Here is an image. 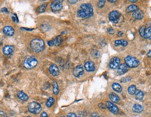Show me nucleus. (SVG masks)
<instances>
[{
    "label": "nucleus",
    "mask_w": 151,
    "mask_h": 117,
    "mask_svg": "<svg viewBox=\"0 0 151 117\" xmlns=\"http://www.w3.org/2000/svg\"><path fill=\"white\" fill-rule=\"evenodd\" d=\"M2 11L5 12V13H8V10L6 8H3V9H2Z\"/></svg>",
    "instance_id": "79ce46f5"
},
{
    "label": "nucleus",
    "mask_w": 151,
    "mask_h": 117,
    "mask_svg": "<svg viewBox=\"0 0 151 117\" xmlns=\"http://www.w3.org/2000/svg\"><path fill=\"white\" fill-rule=\"evenodd\" d=\"M139 9H138V6H136V5H130L129 6L127 9H126V12H128V13H130V12H134L137 11V10Z\"/></svg>",
    "instance_id": "a878e982"
},
{
    "label": "nucleus",
    "mask_w": 151,
    "mask_h": 117,
    "mask_svg": "<svg viewBox=\"0 0 151 117\" xmlns=\"http://www.w3.org/2000/svg\"><path fill=\"white\" fill-rule=\"evenodd\" d=\"M128 70H129V67L125 63H122L117 68V73L118 75H123V74L127 73Z\"/></svg>",
    "instance_id": "4468645a"
},
{
    "label": "nucleus",
    "mask_w": 151,
    "mask_h": 117,
    "mask_svg": "<svg viewBox=\"0 0 151 117\" xmlns=\"http://www.w3.org/2000/svg\"><path fill=\"white\" fill-rule=\"evenodd\" d=\"M38 64V60L34 56H27L24 60L23 66L26 69H31Z\"/></svg>",
    "instance_id": "7ed1b4c3"
},
{
    "label": "nucleus",
    "mask_w": 151,
    "mask_h": 117,
    "mask_svg": "<svg viewBox=\"0 0 151 117\" xmlns=\"http://www.w3.org/2000/svg\"><path fill=\"white\" fill-rule=\"evenodd\" d=\"M108 31V33L111 34H114V31H113V29L112 28L108 29V31Z\"/></svg>",
    "instance_id": "58836bf2"
},
{
    "label": "nucleus",
    "mask_w": 151,
    "mask_h": 117,
    "mask_svg": "<svg viewBox=\"0 0 151 117\" xmlns=\"http://www.w3.org/2000/svg\"><path fill=\"white\" fill-rule=\"evenodd\" d=\"M99 107L100 108H101L102 110H104L105 108L106 107V105H104V104L103 103H100L99 104Z\"/></svg>",
    "instance_id": "f704fd0d"
},
{
    "label": "nucleus",
    "mask_w": 151,
    "mask_h": 117,
    "mask_svg": "<svg viewBox=\"0 0 151 117\" xmlns=\"http://www.w3.org/2000/svg\"><path fill=\"white\" fill-rule=\"evenodd\" d=\"M109 2H111V3L116 2V0H109Z\"/></svg>",
    "instance_id": "49530a36"
},
{
    "label": "nucleus",
    "mask_w": 151,
    "mask_h": 117,
    "mask_svg": "<svg viewBox=\"0 0 151 117\" xmlns=\"http://www.w3.org/2000/svg\"><path fill=\"white\" fill-rule=\"evenodd\" d=\"M109 99L113 103H118L120 102V98H119V96L118 95H116V94H114V93H111V94H109Z\"/></svg>",
    "instance_id": "6ab92c4d"
},
{
    "label": "nucleus",
    "mask_w": 151,
    "mask_h": 117,
    "mask_svg": "<svg viewBox=\"0 0 151 117\" xmlns=\"http://www.w3.org/2000/svg\"><path fill=\"white\" fill-rule=\"evenodd\" d=\"M70 4H75V3L77 2V0H75V1H73V0H68V1Z\"/></svg>",
    "instance_id": "a19ab883"
},
{
    "label": "nucleus",
    "mask_w": 151,
    "mask_h": 117,
    "mask_svg": "<svg viewBox=\"0 0 151 117\" xmlns=\"http://www.w3.org/2000/svg\"><path fill=\"white\" fill-rule=\"evenodd\" d=\"M30 47L35 52H40L45 48V43L40 38H35L30 43Z\"/></svg>",
    "instance_id": "f03ea898"
},
{
    "label": "nucleus",
    "mask_w": 151,
    "mask_h": 117,
    "mask_svg": "<svg viewBox=\"0 0 151 117\" xmlns=\"http://www.w3.org/2000/svg\"><path fill=\"white\" fill-rule=\"evenodd\" d=\"M144 92H142L141 90H137L136 94H135V97H136V99L137 100H139V101H141L144 98Z\"/></svg>",
    "instance_id": "b1692460"
},
{
    "label": "nucleus",
    "mask_w": 151,
    "mask_h": 117,
    "mask_svg": "<svg viewBox=\"0 0 151 117\" xmlns=\"http://www.w3.org/2000/svg\"><path fill=\"white\" fill-rule=\"evenodd\" d=\"M105 2H106L104 1V0H100V1H99L98 3H97V6L99 8H102L104 6V4H105Z\"/></svg>",
    "instance_id": "473e14b6"
},
{
    "label": "nucleus",
    "mask_w": 151,
    "mask_h": 117,
    "mask_svg": "<svg viewBox=\"0 0 151 117\" xmlns=\"http://www.w3.org/2000/svg\"><path fill=\"white\" fill-rule=\"evenodd\" d=\"M84 67L82 65H79V66H76L73 70L74 76L76 77H80L81 75H82L84 74Z\"/></svg>",
    "instance_id": "f8f14e48"
},
{
    "label": "nucleus",
    "mask_w": 151,
    "mask_h": 117,
    "mask_svg": "<svg viewBox=\"0 0 151 117\" xmlns=\"http://www.w3.org/2000/svg\"><path fill=\"white\" fill-rule=\"evenodd\" d=\"M84 68L88 72H93L95 70V66L94 63L91 61H86L84 63Z\"/></svg>",
    "instance_id": "dca6fc26"
},
{
    "label": "nucleus",
    "mask_w": 151,
    "mask_h": 117,
    "mask_svg": "<svg viewBox=\"0 0 151 117\" xmlns=\"http://www.w3.org/2000/svg\"><path fill=\"white\" fill-rule=\"evenodd\" d=\"M114 45L115 46H119V45H122V46H127L128 45V41L125 40H123V39H121V40H115L114 42Z\"/></svg>",
    "instance_id": "4be33fe9"
},
{
    "label": "nucleus",
    "mask_w": 151,
    "mask_h": 117,
    "mask_svg": "<svg viewBox=\"0 0 151 117\" xmlns=\"http://www.w3.org/2000/svg\"><path fill=\"white\" fill-rule=\"evenodd\" d=\"M13 22H18L17 18L16 15L15 14H13Z\"/></svg>",
    "instance_id": "e433bc0d"
},
{
    "label": "nucleus",
    "mask_w": 151,
    "mask_h": 117,
    "mask_svg": "<svg viewBox=\"0 0 151 117\" xmlns=\"http://www.w3.org/2000/svg\"><path fill=\"white\" fill-rule=\"evenodd\" d=\"M14 52V47L12 45H6L3 47V53L6 56H11Z\"/></svg>",
    "instance_id": "9b49d317"
},
{
    "label": "nucleus",
    "mask_w": 151,
    "mask_h": 117,
    "mask_svg": "<svg viewBox=\"0 0 151 117\" xmlns=\"http://www.w3.org/2000/svg\"><path fill=\"white\" fill-rule=\"evenodd\" d=\"M41 106L39 103H36V102H31L28 105V110L29 112L34 114H37L41 111Z\"/></svg>",
    "instance_id": "39448f33"
},
{
    "label": "nucleus",
    "mask_w": 151,
    "mask_h": 117,
    "mask_svg": "<svg viewBox=\"0 0 151 117\" xmlns=\"http://www.w3.org/2000/svg\"><path fill=\"white\" fill-rule=\"evenodd\" d=\"M67 117H77V116L75 113H69L67 115Z\"/></svg>",
    "instance_id": "c9c22d12"
},
{
    "label": "nucleus",
    "mask_w": 151,
    "mask_h": 117,
    "mask_svg": "<svg viewBox=\"0 0 151 117\" xmlns=\"http://www.w3.org/2000/svg\"><path fill=\"white\" fill-rule=\"evenodd\" d=\"M111 87H112V89H113V91L117 92V93H120V92L122 91V90H123L122 87L120 86V84H118V83H116V82L113 83Z\"/></svg>",
    "instance_id": "412c9836"
},
{
    "label": "nucleus",
    "mask_w": 151,
    "mask_h": 117,
    "mask_svg": "<svg viewBox=\"0 0 151 117\" xmlns=\"http://www.w3.org/2000/svg\"><path fill=\"white\" fill-rule=\"evenodd\" d=\"M91 54H92V56L94 57V58H98L100 56V52L99 51H97V50H93L92 51V53H91Z\"/></svg>",
    "instance_id": "2f4dec72"
},
{
    "label": "nucleus",
    "mask_w": 151,
    "mask_h": 117,
    "mask_svg": "<svg viewBox=\"0 0 151 117\" xmlns=\"http://www.w3.org/2000/svg\"><path fill=\"white\" fill-rule=\"evenodd\" d=\"M47 3H45V4H43L42 5H40V6H38L37 8V12L38 13H44L45 11V10L47 9Z\"/></svg>",
    "instance_id": "5701e85b"
},
{
    "label": "nucleus",
    "mask_w": 151,
    "mask_h": 117,
    "mask_svg": "<svg viewBox=\"0 0 151 117\" xmlns=\"http://www.w3.org/2000/svg\"><path fill=\"white\" fill-rule=\"evenodd\" d=\"M52 85H53V94H54V95H57L59 92V85H58V84H57V82L56 81L53 82Z\"/></svg>",
    "instance_id": "393cba45"
},
{
    "label": "nucleus",
    "mask_w": 151,
    "mask_h": 117,
    "mask_svg": "<svg viewBox=\"0 0 151 117\" xmlns=\"http://www.w3.org/2000/svg\"><path fill=\"white\" fill-rule=\"evenodd\" d=\"M3 32L5 35L8 36H12L14 34V29L11 26H6L3 28Z\"/></svg>",
    "instance_id": "2eb2a0df"
},
{
    "label": "nucleus",
    "mask_w": 151,
    "mask_h": 117,
    "mask_svg": "<svg viewBox=\"0 0 151 117\" xmlns=\"http://www.w3.org/2000/svg\"><path fill=\"white\" fill-rule=\"evenodd\" d=\"M63 42V38H62L61 36H58L57 37H56L54 39L52 40H49L47 42V45L52 47V46H58L59 45L61 44V43Z\"/></svg>",
    "instance_id": "0eeeda50"
},
{
    "label": "nucleus",
    "mask_w": 151,
    "mask_h": 117,
    "mask_svg": "<svg viewBox=\"0 0 151 117\" xmlns=\"http://www.w3.org/2000/svg\"><path fill=\"white\" fill-rule=\"evenodd\" d=\"M120 58L118 57H113L109 61V68L111 69H116L120 65Z\"/></svg>",
    "instance_id": "6e6552de"
},
{
    "label": "nucleus",
    "mask_w": 151,
    "mask_h": 117,
    "mask_svg": "<svg viewBox=\"0 0 151 117\" xmlns=\"http://www.w3.org/2000/svg\"><path fill=\"white\" fill-rule=\"evenodd\" d=\"M132 16H133V18H135V19H137V20H141L144 18V12L142 11L141 10L138 9L137 11L133 13Z\"/></svg>",
    "instance_id": "f3484780"
},
{
    "label": "nucleus",
    "mask_w": 151,
    "mask_h": 117,
    "mask_svg": "<svg viewBox=\"0 0 151 117\" xmlns=\"http://www.w3.org/2000/svg\"><path fill=\"white\" fill-rule=\"evenodd\" d=\"M49 71H50V74L52 76H54V77L55 76H58L59 75V73H60L59 68L57 67L56 64H51V66L49 68Z\"/></svg>",
    "instance_id": "ddd939ff"
},
{
    "label": "nucleus",
    "mask_w": 151,
    "mask_h": 117,
    "mask_svg": "<svg viewBox=\"0 0 151 117\" xmlns=\"http://www.w3.org/2000/svg\"><path fill=\"white\" fill-rule=\"evenodd\" d=\"M40 29H41V30L43 31H47L50 29V27L49 26V24H47L46 23H43L41 24L40 26Z\"/></svg>",
    "instance_id": "c756f323"
},
{
    "label": "nucleus",
    "mask_w": 151,
    "mask_h": 117,
    "mask_svg": "<svg viewBox=\"0 0 151 117\" xmlns=\"http://www.w3.org/2000/svg\"><path fill=\"white\" fill-rule=\"evenodd\" d=\"M120 17V13L117 11H113L109 15V19L111 22H116Z\"/></svg>",
    "instance_id": "9d476101"
},
{
    "label": "nucleus",
    "mask_w": 151,
    "mask_h": 117,
    "mask_svg": "<svg viewBox=\"0 0 151 117\" xmlns=\"http://www.w3.org/2000/svg\"><path fill=\"white\" fill-rule=\"evenodd\" d=\"M17 98H18L19 99H20L21 101H28L29 96H27L24 92L22 91H20L17 92Z\"/></svg>",
    "instance_id": "a211bd4d"
},
{
    "label": "nucleus",
    "mask_w": 151,
    "mask_h": 117,
    "mask_svg": "<svg viewBox=\"0 0 151 117\" xmlns=\"http://www.w3.org/2000/svg\"><path fill=\"white\" fill-rule=\"evenodd\" d=\"M145 38L151 40V27H149L146 30L145 32Z\"/></svg>",
    "instance_id": "c85d7f7f"
},
{
    "label": "nucleus",
    "mask_w": 151,
    "mask_h": 117,
    "mask_svg": "<svg viewBox=\"0 0 151 117\" xmlns=\"http://www.w3.org/2000/svg\"><path fill=\"white\" fill-rule=\"evenodd\" d=\"M139 34L140 36L143 38H145V32H146V27L145 26H142L139 29Z\"/></svg>",
    "instance_id": "7c9ffc66"
},
{
    "label": "nucleus",
    "mask_w": 151,
    "mask_h": 117,
    "mask_svg": "<svg viewBox=\"0 0 151 117\" xmlns=\"http://www.w3.org/2000/svg\"><path fill=\"white\" fill-rule=\"evenodd\" d=\"M123 33L122 32V31H119V32L118 33V36H123Z\"/></svg>",
    "instance_id": "a18cd8bd"
},
{
    "label": "nucleus",
    "mask_w": 151,
    "mask_h": 117,
    "mask_svg": "<svg viewBox=\"0 0 151 117\" xmlns=\"http://www.w3.org/2000/svg\"><path fill=\"white\" fill-rule=\"evenodd\" d=\"M132 110L135 112L140 113L144 110V107H143V106H141L139 104H135L133 107H132Z\"/></svg>",
    "instance_id": "aec40b11"
},
{
    "label": "nucleus",
    "mask_w": 151,
    "mask_h": 117,
    "mask_svg": "<svg viewBox=\"0 0 151 117\" xmlns=\"http://www.w3.org/2000/svg\"><path fill=\"white\" fill-rule=\"evenodd\" d=\"M125 64L130 68H136L139 65V61L132 56H128L125 58Z\"/></svg>",
    "instance_id": "20e7f679"
},
{
    "label": "nucleus",
    "mask_w": 151,
    "mask_h": 117,
    "mask_svg": "<svg viewBox=\"0 0 151 117\" xmlns=\"http://www.w3.org/2000/svg\"><path fill=\"white\" fill-rule=\"evenodd\" d=\"M54 102H55V100H54V98H52V97H50L48 100L47 101V103H46V106H47V107H52L53 105L54 104Z\"/></svg>",
    "instance_id": "cd10ccee"
},
{
    "label": "nucleus",
    "mask_w": 151,
    "mask_h": 117,
    "mask_svg": "<svg viewBox=\"0 0 151 117\" xmlns=\"http://www.w3.org/2000/svg\"><path fill=\"white\" fill-rule=\"evenodd\" d=\"M128 93L130 95H134V94H136L137 92V88H136V86L135 85H131L129 87L128 89Z\"/></svg>",
    "instance_id": "bb28decb"
},
{
    "label": "nucleus",
    "mask_w": 151,
    "mask_h": 117,
    "mask_svg": "<svg viewBox=\"0 0 151 117\" xmlns=\"http://www.w3.org/2000/svg\"><path fill=\"white\" fill-rule=\"evenodd\" d=\"M91 117H99V115L97 113H93L91 114Z\"/></svg>",
    "instance_id": "37998d69"
},
{
    "label": "nucleus",
    "mask_w": 151,
    "mask_h": 117,
    "mask_svg": "<svg viewBox=\"0 0 151 117\" xmlns=\"http://www.w3.org/2000/svg\"><path fill=\"white\" fill-rule=\"evenodd\" d=\"M26 117H31V116H26Z\"/></svg>",
    "instance_id": "09e8293b"
},
{
    "label": "nucleus",
    "mask_w": 151,
    "mask_h": 117,
    "mask_svg": "<svg viewBox=\"0 0 151 117\" xmlns=\"http://www.w3.org/2000/svg\"><path fill=\"white\" fill-rule=\"evenodd\" d=\"M147 56H148V57H150V58H151V49L150 50H149L148 52L147 53Z\"/></svg>",
    "instance_id": "c03bdc74"
},
{
    "label": "nucleus",
    "mask_w": 151,
    "mask_h": 117,
    "mask_svg": "<svg viewBox=\"0 0 151 117\" xmlns=\"http://www.w3.org/2000/svg\"><path fill=\"white\" fill-rule=\"evenodd\" d=\"M63 7V4H62L61 0H56L54 1L53 2L51 3L50 4V8L52 9V11H59Z\"/></svg>",
    "instance_id": "423d86ee"
},
{
    "label": "nucleus",
    "mask_w": 151,
    "mask_h": 117,
    "mask_svg": "<svg viewBox=\"0 0 151 117\" xmlns=\"http://www.w3.org/2000/svg\"><path fill=\"white\" fill-rule=\"evenodd\" d=\"M93 15V8L88 3L83 4L77 11V16L81 18H88Z\"/></svg>",
    "instance_id": "f257e3e1"
},
{
    "label": "nucleus",
    "mask_w": 151,
    "mask_h": 117,
    "mask_svg": "<svg viewBox=\"0 0 151 117\" xmlns=\"http://www.w3.org/2000/svg\"><path fill=\"white\" fill-rule=\"evenodd\" d=\"M106 107L109 109V110L111 113H113V114H118V108L115 104H113V103H111L110 101H106Z\"/></svg>",
    "instance_id": "1a4fd4ad"
},
{
    "label": "nucleus",
    "mask_w": 151,
    "mask_h": 117,
    "mask_svg": "<svg viewBox=\"0 0 151 117\" xmlns=\"http://www.w3.org/2000/svg\"><path fill=\"white\" fill-rule=\"evenodd\" d=\"M132 80V78L130 77H124V78H122L121 80V82H130V80Z\"/></svg>",
    "instance_id": "72a5a7b5"
},
{
    "label": "nucleus",
    "mask_w": 151,
    "mask_h": 117,
    "mask_svg": "<svg viewBox=\"0 0 151 117\" xmlns=\"http://www.w3.org/2000/svg\"><path fill=\"white\" fill-rule=\"evenodd\" d=\"M0 117H8V116H6V114L4 112L1 111V112H0Z\"/></svg>",
    "instance_id": "4c0bfd02"
},
{
    "label": "nucleus",
    "mask_w": 151,
    "mask_h": 117,
    "mask_svg": "<svg viewBox=\"0 0 151 117\" xmlns=\"http://www.w3.org/2000/svg\"><path fill=\"white\" fill-rule=\"evenodd\" d=\"M130 2H137V0H130Z\"/></svg>",
    "instance_id": "de8ad7c7"
},
{
    "label": "nucleus",
    "mask_w": 151,
    "mask_h": 117,
    "mask_svg": "<svg viewBox=\"0 0 151 117\" xmlns=\"http://www.w3.org/2000/svg\"><path fill=\"white\" fill-rule=\"evenodd\" d=\"M41 117H48V116H47V113L45 112H43L41 114Z\"/></svg>",
    "instance_id": "ea45409f"
}]
</instances>
